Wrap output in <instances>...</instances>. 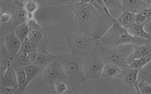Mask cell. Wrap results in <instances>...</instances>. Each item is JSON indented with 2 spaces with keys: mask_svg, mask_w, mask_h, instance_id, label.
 Instances as JSON below:
<instances>
[{
  "mask_svg": "<svg viewBox=\"0 0 151 94\" xmlns=\"http://www.w3.org/2000/svg\"><path fill=\"white\" fill-rule=\"evenodd\" d=\"M38 8V4L34 0H27L24 4V9L26 13L34 14Z\"/></svg>",
  "mask_w": 151,
  "mask_h": 94,
  "instance_id": "27",
  "label": "cell"
},
{
  "mask_svg": "<svg viewBox=\"0 0 151 94\" xmlns=\"http://www.w3.org/2000/svg\"><path fill=\"white\" fill-rule=\"evenodd\" d=\"M15 35L19 38L21 42H22L26 38L28 37L29 33V27L27 22H23L18 25L15 31Z\"/></svg>",
  "mask_w": 151,
  "mask_h": 94,
  "instance_id": "21",
  "label": "cell"
},
{
  "mask_svg": "<svg viewBox=\"0 0 151 94\" xmlns=\"http://www.w3.org/2000/svg\"><path fill=\"white\" fill-rule=\"evenodd\" d=\"M74 13L79 32L100 39L115 21L104 12H101L90 3L76 2L68 6Z\"/></svg>",
  "mask_w": 151,
  "mask_h": 94,
  "instance_id": "1",
  "label": "cell"
},
{
  "mask_svg": "<svg viewBox=\"0 0 151 94\" xmlns=\"http://www.w3.org/2000/svg\"><path fill=\"white\" fill-rule=\"evenodd\" d=\"M57 59L69 80L76 84H81L87 80L84 75L82 59L73 53H61Z\"/></svg>",
  "mask_w": 151,
  "mask_h": 94,
  "instance_id": "4",
  "label": "cell"
},
{
  "mask_svg": "<svg viewBox=\"0 0 151 94\" xmlns=\"http://www.w3.org/2000/svg\"><path fill=\"white\" fill-rule=\"evenodd\" d=\"M99 41L101 46L106 47H114L126 44L139 45L150 42V40L132 35L127 29L122 26L116 19Z\"/></svg>",
  "mask_w": 151,
  "mask_h": 94,
  "instance_id": "2",
  "label": "cell"
},
{
  "mask_svg": "<svg viewBox=\"0 0 151 94\" xmlns=\"http://www.w3.org/2000/svg\"><path fill=\"white\" fill-rule=\"evenodd\" d=\"M91 1V0H79V2H81V3H84V4H86V3H90Z\"/></svg>",
  "mask_w": 151,
  "mask_h": 94,
  "instance_id": "33",
  "label": "cell"
},
{
  "mask_svg": "<svg viewBox=\"0 0 151 94\" xmlns=\"http://www.w3.org/2000/svg\"><path fill=\"white\" fill-rule=\"evenodd\" d=\"M23 68L26 75V80L24 85V88L26 89L28 85L35 78L41 74L44 69L33 63L28 64L27 66L23 67Z\"/></svg>",
  "mask_w": 151,
  "mask_h": 94,
  "instance_id": "16",
  "label": "cell"
},
{
  "mask_svg": "<svg viewBox=\"0 0 151 94\" xmlns=\"http://www.w3.org/2000/svg\"><path fill=\"white\" fill-rule=\"evenodd\" d=\"M20 51L29 53L37 51V46L27 37L22 42Z\"/></svg>",
  "mask_w": 151,
  "mask_h": 94,
  "instance_id": "24",
  "label": "cell"
},
{
  "mask_svg": "<svg viewBox=\"0 0 151 94\" xmlns=\"http://www.w3.org/2000/svg\"><path fill=\"white\" fill-rule=\"evenodd\" d=\"M90 3L99 11L106 13L110 17H113L110 14L109 10L107 9L102 0H91Z\"/></svg>",
  "mask_w": 151,
  "mask_h": 94,
  "instance_id": "26",
  "label": "cell"
},
{
  "mask_svg": "<svg viewBox=\"0 0 151 94\" xmlns=\"http://www.w3.org/2000/svg\"><path fill=\"white\" fill-rule=\"evenodd\" d=\"M122 11L137 14L147 7L143 0H120Z\"/></svg>",
  "mask_w": 151,
  "mask_h": 94,
  "instance_id": "13",
  "label": "cell"
},
{
  "mask_svg": "<svg viewBox=\"0 0 151 94\" xmlns=\"http://www.w3.org/2000/svg\"><path fill=\"white\" fill-rule=\"evenodd\" d=\"M139 70L131 68L126 65L122 69V70L116 78L123 84L127 86L130 89L134 88V86L137 80Z\"/></svg>",
  "mask_w": 151,
  "mask_h": 94,
  "instance_id": "9",
  "label": "cell"
},
{
  "mask_svg": "<svg viewBox=\"0 0 151 94\" xmlns=\"http://www.w3.org/2000/svg\"><path fill=\"white\" fill-rule=\"evenodd\" d=\"M134 45L126 44L114 47L100 46L99 48L100 58L103 63H113L122 69L127 65L128 56L133 52Z\"/></svg>",
  "mask_w": 151,
  "mask_h": 94,
  "instance_id": "5",
  "label": "cell"
},
{
  "mask_svg": "<svg viewBox=\"0 0 151 94\" xmlns=\"http://www.w3.org/2000/svg\"><path fill=\"white\" fill-rule=\"evenodd\" d=\"M11 66L15 70L20 68H23L30 64L28 53L22 51H19L13 58L10 59Z\"/></svg>",
  "mask_w": 151,
  "mask_h": 94,
  "instance_id": "15",
  "label": "cell"
},
{
  "mask_svg": "<svg viewBox=\"0 0 151 94\" xmlns=\"http://www.w3.org/2000/svg\"><path fill=\"white\" fill-rule=\"evenodd\" d=\"M54 89L57 93H63L67 90V86L64 81H58L54 83Z\"/></svg>",
  "mask_w": 151,
  "mask_h": 94,
  "instance_id": "29",
  "label": "cell"
},
{
  "mask_svg": "<svg viewBox=\"0 0 151 94\" xmlns=\"http://www.w3.org/2000/svg\"><path fill=\"white\" fill-rule=\"evenodd\" d=\"M27 22L29 27L28 38L37 46V51L47 52L48 39L42 29L34 19Z\"/></svg>",
  "mask_w": 151,
  "mask_h": 94,
  "instance_id": "7",
  "label": "cell"
},
{
  "mask_svg": "<svg viewBox=\"0 0 151 94\" xmlns=\"http://www.w3.org/2000/svg\"><path fill=\"white\" fill-rule=\"evenodd\" d=\"M79 0H47L44 5L46 6H64L69 5L78 2Z\"/></svg>",
  "mask_w": 151,
  "mask_h": 94,
  "instance_id": "25",
  "label": "cell"
},
{
  "mask_svg": "<svg viewBox=\"0 0 151 94\" xmlns=\"http://www.w3.org/2000/svg\"><path fill=\"white\" fill-rule=\"evenodd\" d=\"M146 82H147L149 83L151 85V74H149L146 78Z\"/></svg>",
  "mask_w": 151,
  "mask_h": 94,
  "instance_id": "32",
  "label": "cell"
},
{
  "mask_svg": "<svg viewBox=\"0 0 151 94\" xmlns=\"http://www.w3.org/2000/svg\"><path fill=\"white\" fill-rule=\"evenodd\" d=\"M41 74L44 82L49 84H54L58 81L69 80L57 58L44 68Z\"/></svg>",
  "mask_w": 151,
  "mask_h": 94,
  "instance_id": "6",
  "label": "cell"
},
{
  "mask_svg": "<svg viewBox=\"0 0 151 94\" xmlns=\"http://www.w3.org/2000/svg\"><path fill=\"white\" fill-rule=\"evenodd\" d=\"M150 45H151V39H150Z\"/></svg>",
  "mask_w": 151,
  "mask_h": 94,
  "instance_id": "36",
  "label": "cell"
},
{
  "mask_svg": "<svg viewBox=\"0 0 151 94\" xmlns=\"http://www.w3.org/2000/svg\"><path fill=\"white\" fill-rule=\"evenodd\" d=\"M2 86L18 88V82L17 79L16 70L11 65L3 70V75L2 77Z\"/></svg>",
  "mask_w": 151,
  "mask_h": 94,
  "instance_id": "14",
  "label": "cell"
},
{
  "mask_svg": "<svg viewBox=\"0 0 151 94\" xmlns=\"http://www.w3.org/2000/svg\"><path fill=\"white\" fill-rule=\"evenodd\" d=\"M134 87L138 93L151 94V85L146 81L137 80Z\"/></svg>",
  "mask_w": 151,
  "mask_h": 94,
  "instance_id": "23",
  "label": "cell"
},
{
  "mask_svg": "<svg viewBox=\"0 0 151 94\" xmlns=\"http://www.w3.org/2000/svg\"><path fill=\"white\" fill-rule=\"evenodd\" d=\"M136 23L145 25L151 22V8H145L140 12L135 14Z\"/></svg>",
  "mask_w": 151,
  "mask_h": 94,
  "instance_id": "20",
  "label": "cell"
},
{
  "mask_svg": "<svg viewBox=\"0 0 151 94\" xmlns=\"http://www.w3.org/2000/svg\"><path fill=\"white\" fill-rule=\"evenodd\" d=\"M143 1L145 3V4L146 5V6L151 4V0H143Z\"/></svg>",
  "mask_w": 151,
  "mask_h": 94,
  "instance_id": "34",
  "label": "cell"
},
{
  "mask_svg": "<svg viewBox=\"0 0 151 94\" xmlns=\"http://www.w3.org/2000/svg\"><path fill=\"white\" fill-rule=\"evenodd\" d=\"M31 63L45 68L52 61L57 58V55H52L48 52L35 51L28 53Z\"/></svg>",
  "mask_w": 151,
  "mask_h": 94,
  "instance_id": "10",
  "label": "cell"
},
{
  "mask_svg": "<svg viewBox=\"0 0 151 94\" xmlns=\"http://www.w3.org/2000/svg\"><path fill=\"white\" fill-rule=\"evenodd\" d=\"M151 57V45L150 43L143 45H134L133 52L128 56L126 63L134 59Z\"/></svg>",
  "mask_w": 151,
  "mask_h": 94,
  "instance_id": "12",
  "label": "cell"
},
{
  "mask_svg": "<svg viewBox=\"0 0 151 94\" xmlns=\"http://www.w3.org/2000/svg\"><path fill=\"white\" fill-rule=\"evenodd\" d=\"M97 41L81 32L71 34L66 38L67 46L71 53L82 59L91 56L96 49Z\"/></svg>",
  "mask_w": 151,
  "mask_h": 94,
  "instance_id": "3",
  "label": "cell"
},
{
  "mask_svg": "<svg viewBox=\"0 0 151 94\" xmlns=\"http://www.w3.org/2000/svg\"><path fill=\"white\" fill-rule=\"evenodd\" d=\"M122 70L118 66L113 63H106L104 65L101 78L113 79L117 78Z\"/></svg>",
  "mask_w": 151,
  "mask_h": 94,
  "instance_id": "18",
  "label": "cell"
},
{
  "mask_svg": "<svg viewBox=\"0 0 151 94\" xmlns=\"http://www.w3.org/2000/svg\"><path fill=\"white\" fill-rule=\"evenodd\" d=\"M0 22H1V14H0Z\"/></svg>",
  "mask_w": 151,
  "mask_h": 94,
  "instance_id": "35",
  "label": "cell"
},
{
  "mask_svg": "<svg viewBox=\"0 0 151 94\" xmlns=\"http://www.w3.org/2000/svg\"><path fill=\"white\" fill-rule=\"evenodd\" d=\"M145 25L135 24L133 26H132L130 28L128 29V32L133 36L139 37V38H142L144 39H151V34L149 33H147L145 30Z\"/></svg>",
  "mask_w": 151,
  "mask_h": 94,
  "instance_id": "19",
  "label": "cell"
},
{
  "mask_svg": "<svg viewBox=\"0 0 151 94\" xmlns=\"http://www.w3.org/2000/svg\"><path fill=\"white\" fill-rule=\"evenodd\" d=\"M107 9H120L122 8L120 0H102Z\"/></svg>",
  "mask_w": 151,
  "mask_h": 94,
  "instance_id": "28",
  "label": "cell"
},
{
  "mask_svg": "<svg viewBox=\"0 0 151 94\" xmlns=\"http://www.w3.org/2000/svg\"><path fill=\"white\" fill-rule=\"evenodd\" d=\"M83 69L85 77L87 79H99L104 66V63L99 57L89 56L83 59Z\"/></svg>",
  "mask_w": 151,
  "mask_h": 94,
  "instance_id": "8",
  "label": "cell"
},
{
  "mask_svg": "<svg viewBox=\"0 0 151 94\" xmlns=\"http://www.w3.org/2000/svg\"><path fill=\"white\" fill-rule=\"evenodd\" d=\"M21 43L22 42L14 32L9 33L4 37V45L9 56V59L20 51Z\"/></svg>",
  "mask_w": 151,
  "mask_h": 94,
  "instance_id": "11",
  "label": "cell"
},
{
  "mask_svg": "<svg viewBox=\"0 0 151 94\" xmlns=\"http://www.w3.org/2000/svg\"><path fill=\"white\" fill-rule=\"evenodd\" d=\"M135 14L128 11H122L116 21L123 28L128 29L136 24Z\"/></svg>",
  "mask_w": 151,
  "mask_h": 94,
  "instance_id": "17",
  "label": "cell"
},
{
  "mask_svg": "<svg viewBox=\"0 0 151 94\" xmlns=\"http://www.w3.org/2000/svg\"><path fill=\"white\" fill-rule=\"evenodd\" d=\"M1 21L4 22H7L10 18V15L7 12L2 13V14H1Z\"/></svg>",
  "mask_w": 151,
  "mask_h": 94,
  "instance_id": "30",
  "label": "cell"
},
{
  "mask_svg": "<svg viewBox=\"0 0 151 94\" xmlns=\"http://www.w3.org/2000/svg\"><path fill=\"white\" fill-rule=\"evenodd\" d=\"M34 1H36L38 5H44V4L47 0H34Z\"/></svg>",
  "mask_w": 151,
  "mask_h": 94,
  "instance_id": "31",
  "label": "cell"
},
{
  "mask_svg": "<svg viewBox=\"0 0 151 94\" xmlns=\"http://www.w3.org/2000/svg\"><path fill=\"white\" fill-rule=\"evenodd\" d=\"M151 61V57H145L134 59L130 61L128 63V66L131 68L137 69L139 70H141L143 68L149 63Z\"/></svg>",
  "mask_w": 151,
  "mask_h": 94,
  "instance_id": "22",
  "label": "cell"
}]
</instances>
